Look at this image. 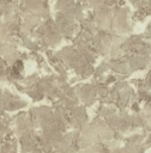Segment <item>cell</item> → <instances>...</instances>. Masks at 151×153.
Wrapping results in <instances>:
<instances>
[{
  "label": "cell",
  "mask_w": 151,
  "mask_h": 153,
  "mask_svg": "<svg viewBox=\"0 0 151 153\" xmlns=\"http://www.w3.org/2000/svg\"><path fill=\"white\" fill-rule=\"evenodd\" d=\"M23 70V64L21 62V61H16V64L13 66V68H12V71H13L15 74H18L21 71Z\"/></svg>",
  "instance_id": "1"
}]
</instances>
